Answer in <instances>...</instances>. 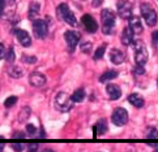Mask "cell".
<instances>
[{"instance_id": "cell-22", "label": "cell", "mask_w": 158, "mask_h": 152, "mask_svg": "<svg viewBox=\"0 0 158 152\" xmlns=\"http://www.w3.org/2000/svg\"><path fill=\"white\" fill-rule=\"evenodd\" d=\"M30 115H31V109L29 108V107H24V108L21 109V112H20V116H19V120L21 121V122H25L27 118L30 117Z\"/></svg>"}, {"instance_id": "cell-12", "label": "cell", "mask_w": 158, "mask_h": 152, "mask_svg": "<svg viewBox=\"0 0 158 152\" xmlns=\"http://www.w3.org/2000/svg\"><path fill=\"white\" fill-rule=\"evenodd\" d=\"M15 33H16V38H17L19 43L22 47H30L31 46V37L29 35V33H27L26 30L17 29Z\"/></svg>"}, {"instance_id": "cell-9", "label": "cell", "mask_w": 158, "mask_h": 152, "mask_svg": "<svg viewBox=\"0 0 158 152\" xmlns=\"http://www.w3.org/2000/svg\"><path fill=\"white\" fill-rule=\"evenodd\" d=\"M80 33L77 31H73V30H69V31H65L64 34V39H65V43H67V48H68L69 52H73L76 48V46L78 44V41H80Z\"/></svg>"}, {"instance_id": "cell-10", "label": "cell", "mask_w": 158, "mask_h": 152, "mask_svg": "<svg viewBox=\"0 0 158 152\" xmlns=\"http://www.w3.org/2000/svg\"><path fill=\"white\" fill-rule=\"evenodd\" d=\"M81 22H82V25L84 27H85V30L90 34H93L98 30V24H97V21H95L94 18L90 14H84L81 17Z\"/></svg>"}, {"instance_id": "cell-23", "label": "cell", "mask_w": 158, "mask_h": 152, "mask_svg": "<svg viewBox=\"0 0 158 152\" xmlns=\"http://www.w3.org/2000/svg\"><path fill=\"white\" fill-rule=\"evenodd\" d=\"M8 74L12 77V78H21L22 74H24V72H22V69L20 66H13L12 69H9Z\"/></svg>"}, {"instance_id": "cell-5", "label": "cell", "mask_w": 158, "mask_h": 152, "mask_svg": "<svg viewBox=\"0 0 158 152\" xmlns=\"http://www.w3.org/2000/svg\"><path fill=\"white\" fill-rule=\"evenodd\" d=\"M140 10H141V16L145 20L146 25L148 26H154L157 24V13H156V9L152 7L149 3H143L140 5Z\"/></svg>"}, {"instance_id": "cell-19", "label": "cell", "mask_w": 158, "mask_h": 152, "mask_svg": "<svg viewBox=\"0 0 158 152\" xmlns=\"http://www.w3.org/2000/svg\"><path fill=\"white\" fill-rule=\"evenodd\" d=\"M118 76H119V73H118L116 70H107L106 73H103V74L99 77V82L101 83H106V82H109L111 80H114V78H116Z\"/></svg>"}, {"instance_id": "cell-32", "label": "cell", "mask_w": 158, "mask_h": 152, "mask_svg": "<svg viewBox=\"0 0 158 152\" xmlns=\"http://www.w3.org/2000/svg\"><path fill=\"white\" fill-rule=\"evenodd\" d=\"M26 131L29 133L30 135H34L35 131H37V129H35L34 125H31V123H27V125H26Z\"/></svg>"}, {"instance_id": "cell-27", "label": "cell", "mask_w": 158, "mask_h": 152, "mask_svg": "<svg viewBox=\"0 0 158 152\" xmlns=\"http://www.w3.org/2000/svg\"><path fill=\"white\" fill-rule=\"evenodd\" d=\"M16 103H17V98H16V96H9V98L5 99L4 107H5V108H12Z\"/></svg>"}, {"instance_id": "cell-7", "label": "cell", "mask_w": 158, "mask_h": 152, "mask_svg": "<svg viewBox=\"0 0 158 152\" xmlns=\"http://www.w3.org/2000/svg\"><path fill=\"white\" fill-rule=\"evenodd\" d=\"M111 121H112V123H114L115 126H119V127L124 126L128 122V112H127V109L122 108V107L114 109V112H112V115H111Z\"/></svg>"}, {"instance_id": "cell-2", "label": "cell", "mask_w": 158, "mask_h": 152, "mask_svg": "<svg viewBox=\"0 0 158 152\" xmlns=\"http://www.w3.org/2000/svg\"><path fill=\"white\" fill-rule=\"evenodd\" d=\"M133 51H135V61H136L137 65H143L145 66V64L148 63V59H149V53H148V49H146V46L144 44L143 41H139L133 39Z\"/></svg>"}, {"instance_id": "cell-35", "label": "cell", "mask_w": 158, "mask_h": 152, "mask_svg": "<svg viewBox=\"0 0 158 152\" xmlns=\"http://www.w3.org/2000/svg\"><path fill=\"white\" fill-rule=\"evenodd\" d=\"M12 147H13L16 151H22V150L25 148V146L21 144V143H15V144H12Z\"/></svg>"}, {"instance_id": "cell-25", "label": "cell", "mask_w": 158, "mask_h": 152, "mask_svg": "<svg viewBox=\"0 0 158 152\" xmlns=\"http://www.w3.org/2000/svg\"><path fill=\"white\" fill-rule=\"evenodd\" d=\"M146 138L148 139H158V130L156 127H149L146 130Z\"/></svg>"}, {"instance_id": "cell-4", "label": "cell", "mask_w": 158, "mask_h": 152, "mask_svg": "<svg viewBox=\"0 0 158 152\" xmlns=\"http://www.w3.org/2000/svg\"><path fill=\"white\" fill-rule=\"evenodd\" d=\"M56 14H58V17L61 21L67 22L69 26H76L77 25V18H76L75 13H73L72 10L69 9L68 4L61 3L58 7V9H56Z\"/></svg>"}, {"instance_id": "cell-28", "label": "cell", "mask_w": 158, "mask_h": 152, "mask_svg": "<svg viewBox=\"0 0 158 152\" xmlns=\"http://www.w3.org/2000/svg\"><path fill=\"white\" fill-rule=\"evenodd\" d=\"M80 48H81V52H84V53H90V51H92L93 46H92V43H90V42H84V43H81Z\"/></svg>"}, {"instance_id": "cell-41", "label": "cell", "mask_w": 158, "mask_h": 152, "mask_svg": "<svg viewBox=\"0 0 158 152\" xmlns=\"http://www.w3.org/2000/svg\"><path fill=\"white\" fill-rule=\"evenodd\" d=\"M157 86H158V78H157Z\"/></svg>"}, {"instance_id": "cell-34", "label": "cell", "mask_w": 158, "mask_h": 152, "mask_svg": "<svg viewBox=\"0 0 158 152\" xmlns=\"http://www.w3.org/2000/svg\"><path fill=\"white\" fill-rule=\"evenodd\" d=\"M5 47H4V44L3 43H0V60H2L3 57H5Z\"/></svg>"}, {"instance_id": "cell-13", "label": "cell", "mask_w": 158, "mask_h": 152, "mask_svg": "<svg viewBox=\"0 0 158 152\" xmlns=\"http://www.w3.org/2000/svg\"><path fill=\"white\" fill-rule=\"evenodd\" d=\"M110 60L112 64L120 65L124 63V60H126V55H124V52L119 48H112L110 51Z\"/></svg>"}, {"instance_id": "cell-15", "label": "cell", "mask_w": 158, "mask_h": 152, "mask_svg": "<svg viewBox=\"0 0 158 152\" xmlns=\"http://www.w3.org/2000/svg\"><path fill=\"white\" fill-rule=\"evenodd\" d=\"M128 22H129V27L133 30L135 34H141L143 33V24H141V20L140 17L137 16H131L128 18Z\"/></svg>"}, {"instance_id": "cell-21", "label": "cell", "mask_w": 158, "mask_h": 152, "mask_svg": "<svg viewBox=\"0 0 158 152\" xmlns=\"http://www.w3.org/2000/svg\"><path fill=\"white\" fill-rule=\"evenodd\" d=\"M71 98L73 100V103H81V101L85 99V91H84L82 88H78V90H76V91L72 94Z\"/></svg>"}, {"instance_id": "cell-17", "label": "cell", "mask_w": 158, "mask_h": 152, "mask_svg": "<svg viewBox=\"0 0 158 152\" xmlns=\"http://www.w3.org/2000/svg\"><path fill=\"white\" fill-rule=\"evenodd\" d=\"M128 101L135 107V108H143L144 104H145V100L140 94H131L128 96Z\"/></svg>"}, {"instance_id": "cell-31", "label": "cell", "mask_w": 158, "mask_h": 152, "mask_svg": "<svg viewBox=\"0 0 158 152\" xmlns=\"http://www.w3.org/2000/svg\"><path fill=\"white\" fill-rule=\"evenodd\" d=\"M133 73L135 74H139V76H143L144 73H145V69H144V66L143 65H137L135 66V69H133Z\"/></svg>"}, {"instance_id": "cell-6", "label": "cell", "mask_w": 158, "mask_h": 152, "mask_svg": "<svg viewBox=\"0 0 158 152\" xmlns=\"http://www.w3.org/2000/svg\"><path fill=\"white\" fill-rule=\"evenodd\" d=\"M33 33L38 39H44L48 35V25L44 20L35 18L33 20Z\"/></svg>"}, {"instance_id": "cell-29", "label": "cell", "mask_w": 158, "mask_h": 152, "mask_svg": "<svg viewBox=\"0 0 158 152\" xmlns=\"http://www.w3.org/2000/svg\"><path fill=\"white\" fill-rule=\"evenodd\" d=\"M22 61L26 63V64H35L37 63V57L35 56H26V55H24L22 56Z\"/></svg>"}, {"instance_id": "cell-36", "label": "cell", "mask_w": 158, "mask_h": 152, "mask_svg": "<svg viewBox=\"0 0 158 152\" xmlns=\"http://www.w3.org/2000/svg\"><path fill=\"white\" fill-rule=\"evenodd\" d=\"M13 138H15V139H24V138H25V135L22 134L21 131H16L15 135H13Z\"/></svg>"}, {"instance_id": "cell-37", "label": "cell", "mask_w": 158, "mask_h": 152, "mask_svg": "<svg viewBox=\"0 0 158 152\" xmlns=\"http://www.w3.org/2000/svg\"><path fill=\"white\" fill-rule=\"evenodd\" d=\"M102 3H103V0H93L92 5H93V7H99Z\"/></svg>"}, {"instance_id": "cell-1", "label": "cell", "mask_w": 158, "mask_h": 152, "mask_svg": "<svg viewBox=\"0 0 158 152\" xmlns=\"http://www.w3.org/2000/svg\"><path fill=\"white\" fill-rule=\"evenodd\" d=\"M101 21H102V33L105 35H111L115 29L116 14L109 8L102 9V12H101Z\"/></svg>"}, {"instance_id": "cell-16", "label": "cell", "mask_w": 158, "mask_h": 152, "mask_svg": "<svg viewBox=\"0 0 158 152\" xmlns=\"http://www.w3.org/2000/svg\"><path fill=\"white\" fill-rule=\"evenodd\" d=\"M133 30L131 27H124L123 29V33H122V37H120V41L124 46H129L132 42H133Z\"/></svg>"}, {"instance_id": "cell-14", "label": "cell", "mask_w": 158, "mask_h": 152, "mask_svg": "<svg viewBox=\"0 0 158 152\" xmlns=\"http://www.w3.org/2000/svg\"><path fill=\"white\" fill-rule=\"evenodd\" d=\"M106 92L109 95L110 100H118L120 99L122 96V88L118 86V84H114V83H110L106 86Z\"/></svg>"}, {"instance_id": "cell-33", "label": "cell", "mask_w": 158, "mask_h": 152, "mask_svg": "<svg viewBox=\"0 0 158 152\" xmlns=\"http://www.w3.org/2000/svg\"><path fill=\"white\" fill-rule=\"evenodd\" d=\"M8 5V0H0V16L3 14L4 12V8Z\"/></svg>"}, {"instance_id": "cell-18", "label": "cell", "mask_w": 158, "mask_h": 152, "mask_svg": "<svg viewBox=\"0 0 158 152\" xmlns=\"http://www.w3.org/2000/svg\"><path fill=\"white\" fill-rule=\"evenodd\" d=\"M39 9H41V5H39V3L37 2H33L30 5H29V13H27V17H29V20H35L37 16L39 13Z\"/></svg>"}, {"instance_id": "cell-24", "label": "cell", "mask_w": 158, "mask_h": 152, "mask_svg": "<svg viewBox=\"0 0 158 152\" xmlns=\"http://www.w3.org/2000/svg\"><path fill=\"white\" fill-rule=\"evenodd\" d=\"M106 44H102V46H99L97 49H95V52L93 55V59L94 60H99V59H102V56L105 55V51H106Z\"/></svg>"}, {"instance_id": "cell-3", "label": "cell", "mask_w": 158, "mask_h": 152, "mask_svg": "<svg viewBox=\"0 0 158 152\" xmlns=\"http://www.w3.org/2000/svg\"><path fill=\"white\" fill-rule=\"evenodd\" d=\"M55 107L56 109L63 112V113H65V112H69L72 108H73V100L72 98L69 96L68 94H65L64 91H60L58 92V95L55 96Z\"/></svg>"}, {"instance_id": "cell-11", "label": "cell", "mask_w": 158, "mask_h": 152, "mask_svg": "<svg viewBox=\"0 0 158 152\" xmlns=\"http://www.w3.org/2000/svg\"><path fill=\"white\" fill-rule=\"evenodd\" d=\"M46 81H47L46 76L42 74V73H39V72H33L29 76V83L33 87H42L46 84Z\"/></svg>"}, {"instance_id": "cell-26", "label": "cell", "mask_w": 158, "mask_h": 152, "mask_svg": "<svg viewBox=\"0 0 158 152\" xmlns=\"http://www.w3.org/2000/svg\"><path fill=\"white\" fill-rule=\"evenodd\" d=\"M16 59V55H15V49L13 47H9V49L5 52V60L8 61V63H13Z\"/></svg>"}, {"instance_id": "cell-40", "label": "cell", "mask_w": 158, "mask_h": 152, "mask_svg": "<svg viewBox=\"0 0 158 152\" xmlns=\"http://www.w3.org/2000/svg\"><path fill=\"white\" fill-rule=\"evenodd\" d=\"M156 150H158V146H156Z\"/></svg>"}, {"instance_id": "cell-39", "label": "cell", "mask_w": 158, "mask_h": 152, "mask_svg": "<svg viewBox=\"0 0 158 152\" xmlns=\"http://www.w3.org/2000/svg\"><path fill=\"white\" fill-rule=\"evenodd\" d=\"M3 150H4V144L0 143V151H3Z\"/></svg>"}, {"instance_id": "cell-38", "label": "cell", "mask_w": 158, "mask_h": 152, "mask_svg": "<svg viewBox=\"0 0 158 152\" xmlns=\"http://www.w3.org/2000/svg\"><path fill=\"white\" fill-rule=\"evenodd\" d=\"M38 148V146L37 144H34V146H29V151H35Z\"/></svg>"}, {"instance_id": "cell-20", "label": "cell", "mask_w": 158, "mask_h": 152, "mask_svg": "<svg viewBox=\"0 0 158 152\" xmlns=\"http://www.w3.org/2000/svg\"><path fill=\"white\" fill-rule=\"evenodd\" d=\"M107 130H109V126H107L106 118H101V120H98V122H97V134L103 135Z\"/></svg>"}, {"instance_id": "cell-8", "label": "cell", "mask_w": 158, "mask_h": 152, "mask_svg": "<svg viewBox=\"0 0 158 152\" xmlns=\"http://www.w3.org/2000/svg\"><path fill=\"white\" fill-rule=\"evenodd\" d=\"M132 3L129 0H118L116 3V10L120 18L128 20L132 16Z\"/></svg>"}, {"instance_id": "cell-30", "label": "cell", "mask_w": 158, "mask_h": 152, "mask_svg": "<svg viewBox=\"0 0 158 152\" xmlns=\"http://www.w3.org/2000/svg\"><path fill=\"white\" fill-rule=\"evenodd\" d=\"M152 43H153V47L158 49V30L152 34Z\"/></svg>"}]
</instances>
